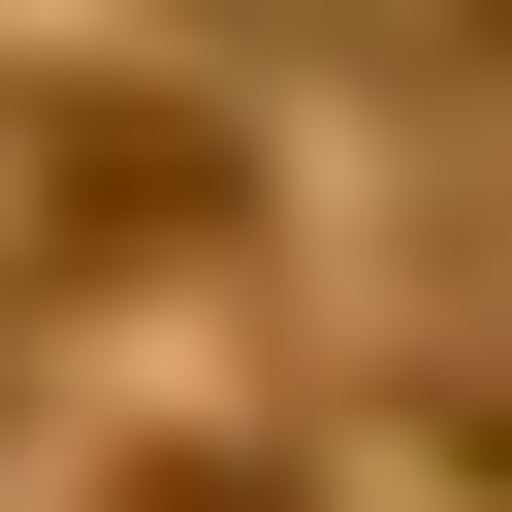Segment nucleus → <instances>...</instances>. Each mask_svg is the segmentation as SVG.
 I'll use <instances>...</instances> for the list:
<instances>
[{
    "instance_id": "nucleus-1",
    "label": "nucleus",
    "mask_w": 512,
    "mask_h": 512,
    "mask_svg": "<svg viewBox=\"0 0 512 512\" xmlns=\"http://www.w3.org/2000/svg\"><path fill=\"white\" fill-rule=\"evenodd\" d=\"M32 192H64L96 256H192V224H224V160H192V128H128V96H64V128H32Z\"/></svg>"
},
{
    "instance_id": "nucleus-2",
    "label": "nucleus",
    "mask_w": 512,
    "mask_h": 512,
    "mask_svg": "<svg viewBox=\"0 0 512 512\" xmlns=\"http://www.w3.org/2000/svg\"><path fill=\"white\" fill-rule=\"evenodd\" d=\"M96 512H288V448H128Z\"/></svg>"
},
{
    "instance_id": "nucleus-3",
    "label": "nucleus",
    "mask_w": 512,
    "mask_h": 512,
    "mask_svg": "<svg viewBox=\"0 0 512 512\" xmlns=\"http://www.w3.org/2000/svg\"><path fill=\"white\" fill-rule=\"evenodd\" d=\"M224 32H256V0H224Z\"/></svg>"
}]
</instances>
